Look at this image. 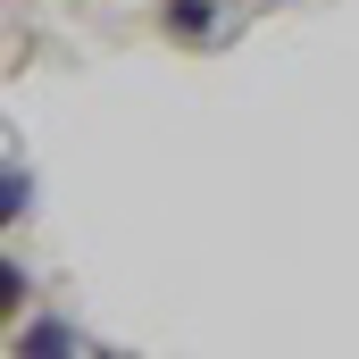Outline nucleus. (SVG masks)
<instances>
[{
    "label": "nucleus",
    "instance_id": "obj_1",
    "mask_svg": "<svg viewBox=\"0 0 359 359\" xmlns=\"http://www.w3.org/2000/svg\"><path fill=\"white\" fill-rule=\"evenodd\" d=\"M159 25L192 50H217V0H159Z\"/></svg>",
    "mask_w": 359,
    "mask_h": 359
},
{
    "label": "nucleus",
    "instance_id": "obj_2",
    "mask_svg": "<svg viewBox=\"0 0 359 359\" xmlns=\"http://www.w3.org/2000/svg\"><path fill=\"white\" fill-rule=\"evenodd\" d=\"M17 351H84V334H67V326H25Z\"/></svg>",
    "mask_w": 359,
    "mask_h": 359
}]
</instances>
